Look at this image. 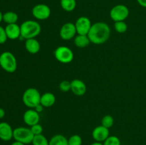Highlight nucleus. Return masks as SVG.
Masks as SVG:
<instances>
[{
    "label": "nucleus",
    "mask_w": 146,
    "mask_h": 145,
    "mask_svg": "<svg viewBox=\"0 0 146 145\" xmlns=\"http://www.w3.org/2000/svg\"><path fill=\"white\" fill-rule=\"evenodd\" d=\"M91 145H104V144L102 142H95L94 143L91 144Z\"/></svg>",
    "instance_id": "72a5a7b5"
},
{
    "label": "nucleus",
    "mask_w": 146,
    "mask_h": 145,
    "mask_svg": "<svg viewBox=\"0 0 146 145\" xmlns=\"http://www.w3.org/2000/svg\"><path fill=\"white\" fill-rule=\"evenodd\" d=\"M76 28L77 34H81V35H88L90 29L91 28V20L89 18L86 16H80L77 18L75 23Z\"/></svg>",
    "instance_id": "9d476101"
},
{
    "label": "nucleus",
    "mask_w": 146,
    "mask_h": 145,
    "mask_svg": "<svg viewBox=\"0 0 146 145\" xmlns=\"http://www.w3.org/2000/svg\"><path fill=\"white\" fill-rule=\"evenodd\" d=\"M71 91L76 96H83L86 92V85L79 79H74L71 81Z\"/></svg>",
    "instance_id": "ddd939ff"
},
{
    "label": "nucleus",
    "mask_w": 146,
    "mask_h": 145,
    "mask_svg": "<svg viewBox=\"0 0 146 145\" xmlns=\"http://www.w3.org/2000/svg\"><path fill=\"white\" fill-rule=\"evenodd\" d=\"M129 9L124 4H117L110 11V17L113 21H125L129 16Z\"/></svg>",
    "instance_id": "0eeeda50"
},
{
    "label": "nucleus",
    "mask_w": 146,
    "mask_h": 145,
    "mask_svg": "<svg viewBox=\"0 0 146 145\" xmlns=\"http://www.w3.org/2000/svg\"><path fill=\"white\" fill-rule=\"evenodd\" d=\"M71 84L70 81L63 80L59 83V90L61 92H66L71 91Z\"/></svg>",
    "instance_id": "bb28decb"
},
{
    "label": "nucleus",
    "mask_w": 146,
    "mask_h": 145,
    "mask_svg": "<svg viewBox=\"0 0 146 145\" xmlns=\"http://www.w3.org/2000/svg\"><path fill=\"white\" fill-rule=\"evenodd\" d=\"M82 138L78 134H74L68 139V145H82Z\"/></svg>",
    "instance_id": "a878e982"
},
{
    "label": "nucleus",
    "mask_w": 146,
    "mask_h": 145,
    "mask_svg": "<svg viewBox=\"0 0 146 145\" xmlns=\"http://www.w3.org/2000/svg\"><path fill=\"white\" fill-rule=\"evenodd\" d=\"M4 28L9 39L16 40L21 37V28L17 24H7Z\"/></svg>",
    "instance_id": "2eb2a0df"
},
{
    "label": "nucleus",
    "mask_w": 146,
    "mask_h": 145,
    "mask_svg": "<svg viewBox=\"0 0 146 145\" xmlns=\"http://www.w3.org/2000/svg\"><path fill=\"white\" fill-rule=\"evenodd\" d=\"M3 21V14L0 11V23Z\"/></svg>",
    "instance_id": "f704fd0d"
},
{
    "label": "nucleus",
    "mask_w": 146,
    "mask_h": 145,
    "mask_svg": "<svg viewBox=\"0 0 146 145\" xmlns=\"http://www.w3.org/2000/svg\"><path fill=\"white\" fill-rule=\"evenodd\" d=\"M77 34L75 24L71 22H67L61 27L59 31V36L61 39L64 41H69L75 38Z\"/></svg>",
    "instance_id": "1a4fd4ad"
},
{
    "label": "nucleus",
    "mask_w": 146,
    "mask_h": 145,
    "mask_svg": "<svg viewBox=\"0 0 146 145\" xmlns=\"http://www.w3.org/2000/svg\"><path fill=\"white\" fill-rule=\"evenodd\" d=\"M114 29L118 34H124L128 30V25L124 21H116L114 24Z\"/></svg>",
    "instance_id": "5701e85b"
},
{
    "label": "nucleus",
    "mask_w": 146,
    "mask_h": 145,
    "mask_svg": "<svg viewBox=\"0 0 146 145\" xmlns=\"http://www.w3.org/2000/svg\"><path fill=\"white\" fill-rule=\"evenodd\" d=\"M60 4L63 9L67 12L73 11L76 7V0H60Z\"/></svg>",
    "instance_id": "412c9836"
},
{
    "label": "nucleus",
    "mask_w": 146,
    "mask_h": 145,
    "mask_svg": "<svg viewBox=\"0 0 146 145\" xmlns=\"http://www.w3.org/2000/svg\"><path fill=\"white\" fill-rule=\"evenodd\" d=\"M138 4L142 7L146 8V0H137Z\"/></svg>",
    "instance_id": "7c9ffc66"
},
{
    "label": "nucleus",
    "mask_w": 146,
    "mask_h": 145,
    "mask_svg": "<svg viewBox=\"0 0 146 145\" xmlns=\"http://www.w3.org/2000/svg\"><path fill=\"white\" fill-rule=\"evenodd\" d=\"M74 44H75L76 46L78 48H84L89 45V44H91V41H90L88 35L78 34L74 38Z\"/></svg>",
    "instance_id": "a211bd4d"
},
{
    "label": "nucleus",
    "mask_w": 146,
    "mask_h": 145,
    "mask_svg": "<svg viewBox=\"0 0 146 145\" xmlns=\"http://www.w3.org/2000/svg\"><path fill=\"white\" fill-rule=\"evenodd\" d=\"M114 124V119L111 115H106L105 116H104V117L101 119V125L105 127L109 128L112 127L113 125Z\"/></svg>",
    "instance_id": "b1692460"
},
{
    "label": "nucleus",
    "mask_w": 146,
    "mask_h": 145,
    "mask_svg": "<svg viewBox=\"0 0 146 145\" xmlns=\"http://www.w3.org/2000/svg\"><path fill=\"white\" fill-rule=\"evenodd\" d=\"M23 119H24V123L28 126L31 127L36 124L39 123L40 121V115L38 112L34 109L29 108L25 111L23 115Z\"/></svg>",
    "instance_id": "9b49d317"
},
{
    "label": "nucleus",
    "mask_w": 146,
    "mask_h": 145,
    "mask_svg": "<svg viewBox=\"0 0 146 145\" xmlns=\"http://www.w3.org/2000/svg\"><path fill=\"white\" fill-rule=\"evenodd\" d=\"M41 96V93L36 88H27L22 95L23 103L27 107L34 109L36 106L40 104Z\"/></svg>",
    "instance_id": "7ed1b4c3"
},
{
    "label": "nucleus",
    "mask_w": 146,
    "mask_h": 145,
    "mask_svg": "<svg viewBox=\"0 0 146 145\" xmlns=\"http://www.w3.org/2000/svg\"><path fill=\"white\" fill-rule=\"evenodd\" d=\"M33 16L37 20H46L51 16V9L48 5L44 4H38L34 6L31 10Z\"/></svg>",
    "instance_id": "6e6552de"
},
{
    "label": "nucleus",
    "mask_w": 146,
    "mask_h": 145,
    "mask_svg": "<svg viewBox=\"0 0 146 145\" xmlns=\"http://www.w3.org/2000/svg\"><path fill=\"white\" fill-rule=\"evenodd\" d=\"M30 129H31V132L34 134V136H35V135L41 134L43 132V127L41 126L39 123L36 124V125L30 127Z\"/></svg>",
    "instance_id": "cd10ccee"
},
{
    "label": "nucleus",
    "mask_w": 146,
    "mask_h": 145,
    "mask_svg": "<svg viewBox=\"0 0 146 145\" xmlns=\"http://www.w3.org/2000/svg\"><path fill=\"white\" fill-rule=\"evenodd\" d=\"M25 48L31 54H36L39 52L41 45L38 40L36 38H29L25 41Z\"/></svg>",
    "instance_id": "dca6fc26"
},
{
    "label": "nucleus",
    "mask_w": 146,
    "mask_h": 145,
    "mask_svg": "<svg viewBox=\"0 0 146 145\" xmlns=\"http://www.w3.org/2000/svg\"><path fill=\"white\" fill-rule=\"evenodd\" d=\"M14 129L11 125L5 122H0V139L4 142L10 141L13 138Z\"/></svg>",
    "instance_id": "4468645a"
},
{
    "label": "nucleus",
    "mask_w": 146,
    "mask_h": 145,
    "mask_svg": "<svg viewBox=\"0 0 146 145\" xmlns=\"http://www.w3.org/2000/svg\"><path fill=\"white\" fill-rule=\"evenodd\" d=\"M21 28V38L24 39L35 38L40 34L41 27L38 21L34 20H27L20 26Z\"/></svg>",
    "instance_id": "f03ea898"
},
{
    "label": "nucleus",
    "mask_w": 146,
    "mask_h": 145,
    "mask_svg": "<svg viewBox=\"0 0 146 145\" xmlns=\"http://www.w3.org/2000/svg\"><path fill=\"white\" fill-rule=\"evenodd\" d=\"M34 137V135L30 128L19 127L14 129L13 138L14 140L21 142L25 145L32 143Z\"/></svg>",
    "instance_id": "39448f33"
},
{
    "label": "nucleus",
    "mask_w": 146,
    "mask_h": 145,
    "mask_svg": "<svg viewBox=\"0 0 146 145\" xmlns=\"http://www.w3.org/2000/svg\"><path fill=\"white\" fill-rule=\"evenodd\" d=\"M18 19V15L14 11H7L3 14V21L7 24H17Z\"/></svg>",
    "instance_id": "aec40b11"
},
{
    "label": "nucleus",
    "mask_w": 146,
    "mask_h": 145,
    "mask_svg": "<svg viewBox=\"0 0 146 145\" xmlns=\"http://www.w3.org/2000/svg\"><path fill=\"white\" fill-rule=\"evenodd\" d=\"M0 66L7 72H15L17 68V61L14 54L9 51H4L1 53Z\"/></svg>",
    "instance_id": "20e7f679"
},
{
    "label": "nucleus",
    "mask_w": 146,
    "mask_h": 145,
    "mask_svg": "<svg viewBox=\"0 0 146 145\" xmlns=\"http://www.w3.org/2000/svg\"><path fill=\"white\" fill-rule=\"evenodd\" d=\"M11 145H25L24 144L21 143V142H17V141H15V142H13L12 144H11Z\"/></svg>",
    "instance_id": "473e14b6"
},
{
    "label": "nucleus",
    "mask_w": 146,
    "mask_h": 145,
    "mask_svg": "<svg viewBox=\"0 0 146 145\" xmlns=\"http://www.w3.org/2000/svg\"><path fill=\"white\" fill-rule=\"evenodd\" d=\"M56 97L52 92H45L41 96L40 104L44 107H50L55 104Z\"/></svg>",
    "instance_id": "f3484780"
},
{
    "label": "nucleus",
    "mask_w": 146,
    "mask_h": 145,
    "mask_svg": "<svg viewBox=\"0 0 146 145\" xmlns=\"http://www.w3.org/2000/svg\"><path fill=\"white\" fill-rule=\"evenodd\" d=\"M111 33V28L106 23L98 21L92 24L88 34V36L91 43L96 45H101L109 39Z\"/></svg>",
    "instance_id": "f257e3e1"
},
{
    "label": "nucleus",
    "mask_w": 146,
    "mask_h": 145,
    "mask_svg": "<svg viewBox=\"0 0 146 145\" xmlns=\"http://www.w3.org/2000/svg\"><path fill=\"white\" fill-rule=\"evenodd\" d=\"M44 107L42 105H41V104H39V105H38L37 106H36L34 109H35L37 112H38V113H41V112H42L43 111H44Z\"/></svg>",
    "instance_id": "c756f323"
},
{
    "label": "nucleus",
    "mask_w": 146,
    "mask_h": 145,
    "mask_svg": "<svg viewBox=\"0 0 146 145\" xmlns=\"http://www.w3.org/2000/svg\"><path fill=\"white\" fill-rule=\"evenodd\" d=\"M4 116H5V111L2 108H0V119L4 118Z\"/></svg>",
    "instance_id": "2f4dec72"
},
{
    "label": "nucleus",
    "mask_w": 146,
    "mask_h": 145,
    "mask_svg": "<svg viewBox=\"0 0 146 145\" xmlns=\"http://www.w3.org/2000/svg\"><path fill=\"white\" fill-rule=\"evenodd\" d=\"M54 57L58 62L67 64L72 62L74 58V54L71 48L61 45L56 48L54 51Z\"/></svg>",
    "instance_id": "423d86ee"
},
{
    "label": "nucleus",
    "mask_w": 146,
    "mask_h": 145,
    "mask_svg": "<svg viewBox=\"0 0 146 145\" xmlns=\"http://www.w3.org/2000/svg\"><path fill=\"white\" fill-rule=\"evenodd\" d=\"M32 145H49V140L44 135H35L32 141Z\"/></svg>",
    "instance_id": "4be33fe9"
},
{
    "label": "nucleus",
    "mask_w": 146,
    "mask_h": 145,
    "mask_svg": "<svg viewBox=\"0 0 146 145\" xmlns=\"http://www.w3.org/2000/svg\"><path fill=\"white\" fill-rule=\"evenodd\" d=\"M104 145H121V140L117 136H109L104 142Z\"/></svg>",
    "instance_id": "393cba45"
},
{
    "label": "nucleus",
    "mask_w": 146,
    "mask_h": 145,
    "mask_svg": "<svg viewBox=\"0 0 146 145\" xmlns=\"http://www.w3.org/2000/svg\"><path fill=\"white\" fill-rule=\"evenodd\" d=\"M109 136V129L102 126V125L95 127L92 132L93 139L95 140V142H102L103 143Z\"/></svg>",
    "instance_id": "f8f14e48"
},
{
    "label": "nucleus",
    "mask_w": 146,
    "mask_h": 145,
    "mask_svg": "<svg viewBox=\"0 0 146 145\" xmlns=\"http://www.w3.org/2000/svg\"><path fill=\"white\" fill-rule=\"evenodd\" d=\"M49 145H68V139L62 134H56L49 140Z\"/></svg>",
    "instance_id": "6ab92c4d"
},
{
    "label": "nucleus",
    "mask_w": 146,
    "mask_h": 145,
    "mask_svg": "<svg viewBox=\"0 0 146 145\" xmlns=\"http://www.w3.org/2000/svg\"><path fill=\"white\" fill-rule=\"evenodd\" d=\"M7 34H6L5 28L0 26V44H4L7 41Z\"/></svg>",
    "instance_id": "c85d7f7f"
}]
</instances>
